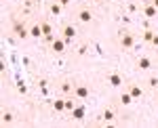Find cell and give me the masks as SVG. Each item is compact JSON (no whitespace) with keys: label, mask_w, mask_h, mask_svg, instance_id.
Returning <instances> with one entry per match:
<instances>
[{"label":"cell","mask_w":158,"mask_h":128,"mask_svg":"<svg viewBox=\"0 0 158 128\" xmlns=\"http://www.w3.org/2000/svg\"><path fill=\"white\" fill-rule=\"evenodd\" d=\"M118 44H120L122 48H133V44H135L133 34H131L129 30H120V32H118Z\"/></svg>","instance_id":"obj_1"},{"label":"cell","mask_w":158,"mask_h":128,"mask_svg":"<svg viewBox=\"0 0 158 128\" xmlns=\"http://www.w3.org/2000/svg\"><path fill=\"white\" fill-rule=\"evenodd\" d=\"M13 32L19 36V38H27V36H30V30H27L19 19H13Z\"/></svg>","instance_id":"obj_2"},{"label":"cell","mask_w":158,"mask_h":128,"mask_svg":"<svg viewBox=\"0 0 158 128\" xmlns=\"http://www.w3.org/2000/svg\"><path fill=\"white\" fill-rule=\"evenodd\" d=\"M65 46H68V42L63 40V36L55 38V40L51 42V50H53V53H57V55H59V53H63V50H65Z\"/></svg>","instance_id":"obj_3"},{"label":"cell","mask_w":158,"mask_h":128,"mask_svg":"<svg viewBox=\"0 0 158 128\" xmlns=\"http://www.w3.org/2000/svg\"><path fill=\"white\" fill-rule=\"evenodd\" d=\"M106 80H108V84H110V86H114V88L122 86V76L118 74V71H110L108 76H106Z\"/></svg>","instance_id":"obj_4"},{"label":"cell","mask_w":158,"mask_h":128,"mask_svg":"<svg viewBox=\"0 0 158 128\" xmlns=\"http://www.w3.org/2000/svg\"><path fill=\"white\" fill-rule=\"evenodd\" d=\"M137 70H141V71L152 70V59L150 57H139L137 59Z\"/></svg>","instance_id":"obj_5"},{"label":"cell","mask_w":158,"mask_h":128,"mask_svg":"<svg viewBox=\"0 0 158 128\" xmlns=\"http://www.w3.org/2000/svg\"><path fill=\"white\" fill-rule=\"evenodd\" d=\"M74 97H78V99H89V94H91V90H89V88H86V86H82V84H80V86H74Z\"/></svg>","instance_id":"obj_6"},{"label":"cell","mask_w":158,"mask_h":128,"mask_svg":"<svg viewBox=\"0 0 158 128\" xmlns=\"http://www.w3.org/2000/svg\"><path fill=\"white\" fill-rule=\"evenodd\" d=\"M74 34H76V30H74L72 25H63V30H61V36H63V40L70 44V40L74 38Z\"/></svg>","instance_id":"obj_7"},{"label":"cell","mask_w":158,"mask_h":128,"mask_svg":"<svg viewBox=\"0 0 158 128\" xmlns=\"http://www.w3.org/2000/svg\"><path fill=\"white\" fill-rule=\"evenodd\" d=\"M143 15H146V17H150V19H154V17L158 15V9L152 4V2H148L146 6H143Z\"/></svg>","instance_id":"obj_8"},{"label":"cell","mask_w":158,"mask_h":128,"mask_svg":"<svg viewBox=\"0 0 158 128\" xmlns=\"http://www.w3.org/2000/svg\"><path fill=\"white\" fill-rule=\"evenodd\" d=\"M78 19L82 21V23H91V19H93V13L82 9V11H78Z\"/></svg>","instance_id":"obj_9"},{"label":"cell","mask_w":158,"mask_h":128,"mask_svg":"<svg viewBox=\"0 0 158 128\" xmlns=\"http://www.w3.org/2000/svg\"><path fill=\"white\" fill-rule=\"evenodd\" d=\"M129 93H131L133 99H139V97L143 94V90H141V86H137V84H129Z\"/></svg>","instance_id":"obj_10"},{"label":"cell","mask_w":158,"mask_h":128,"mask_svg":"<svg viewBox=\"0 0 158 128\" xmlns=\"http://www.w3.org/2000/svg\"><path fill=\"white\" fill-rule=\"evenodd\" d=\"M30 36H32V38H40V36H44V34H42V25L34 23L32 27H30Z\"/></svg>","instance_id":"obj_11"},{"label":"cell","mask_w":158,"mask_h":128,"mask_svg":"<svg viewBox=\"0 0 158 128\" xmlns=\"http://www.w3.org/2000/svg\"><path fill=\"white\" fill-rule=\"evenodd\" d=\"M59 90H61V93H65V94H68V93H74V84H72V82H68V80H63L59 84Z\"/></svg>","instance_id":"obj_12"},{"label":"cell","mask_w":158,"mask_h":128,"mask_svg":"<svg viewBox=\"0 0 158 128\" xmlns=\"http://www.w3.org/2000/svg\"><path fill=\"white\" fill-rule=\"evenodd\" d=\"M53 109H55V111H65V99L53 101Z\"/></svg>","instance_id":"obj_13"},{"label":"cell","mask_w":158,"mask_h":128,"mask_svg":"<svg viewBox=\"0 0 158 128\" xmlns=\"http://www.w3.org/2000/svg\"><path fill=\"white\" fill-rule=\"evenodd\" d=\"M120 103L122 105H131V103H133V97H131V93H129V90L120 94Z\"/></svg>","instance_id":"obj_14"},{"label":"cell","mask_w":158,"mask_h":128,"mask_svg":"<svg viewBox=\"0 0 158 128\" xmlns=\"http://www.w3.org/2000/svg\"><path fill=\"white\" fill-rule=\"evenodd\" d=\"M61 9H63V6H61L59 2H53V4H51V6H49L51 15H59V13H61Z\"/></svg>","instance_id":"obj_15"},{"label":"cell","mask_w":158,"mask_h":128,"mask_svg":"<svg viewBox=\"0 0 158 128\" xmlns=\"http://www.w3.org/2000/svg\"><path fill=\"white\" fill-rule=\"evenodd\" d=\"M72 116L76 118V120H82V116H85V109H82V107H74V109H72Z\"/></svg>","instance_id":"obj_16"},{"label":"cell","mask_w":158,"mask_h":128,"mask_svg":"<svg viewBox=\"0 0 158 128\" xmlns=\"http://www.w3.org/2000/svg\"><path fill=\"white\" fill-rule=\"evenodd\" d=\"M148 86H150V88H156L158 86V76H150V78H148Z\"/></svg>","instance_id":"obj_17"},{"label":"cell","mask_w":158,"mask_h":128,"mask_svg":"<svg viewBox=\"0 0 158 128\" xmlns=\"http://www.w3.org/2000/svg\"><path fill=\"white\" fill-rule=\"evenodd\" d=\"M154 34H156V32H152V30H146V32H143V40H146V42H152Z\"/></svg>","instance_id":"obj_18"},{"label":"cell","mask_w":158,"mask_h":128,"mask_svg":"<svg viewBox=\"0 0 158 128\" xmlns=\"http://www.w3.org/2000/svg\"><path fill=\"white\" fill-rule=\"evenodd\" d=\"M103 120H106V122H112V120H114V111H112V109H106V111H103Z\"/></svg>","instance_id":"obj_19"},{"label":"cell","mask_w":158,"mask_h":128,"mask_svg":"<svg viewBox=\"0 0 158 128\" xmlns=\"http://www.w3.org/2000/svg\"><path fill=\"white\" fill-rule=\"evenodd\" d=\"M2 122H4V124H11V122H13V114L4 111V114H2Z\"/></svg>","instance_id":"obj_20"},{"label":"cell","mask_w":158,"mask_h":128,"mask_svg":"<svg viewBox=\"0 0 158 128\" xmlns=\"http://www.w3.org/2000/svg\"><path fill=\"white\" fill-rule=\"evenodd\" d=\"M74 107H76V105H74L72 99H65V111H72Z\"/></svg>","instance_id":"obj_21"},{"label":"cell","mask_w":158,"mask_h":128,"mask_svg":"<svg viewBox=\"0 0 158 128\" xmlns=\"http://www.w3.org/2000/svg\"><path fill=\"white\" fill-rule=\"evenodd\" d=\"M86 50H89V46H86V44H82V46L78 48V55L82 57V55H86Z\"/></svg>","instance_id":"obj_22"},{"label":"cell","mask_w":158,"mask_h":128,"mask_svg":"<svg viewBox=\"0 0 158 128\" xmlns=\"http://www.w3.org/2000/svg\"><path fill=\"white\" fill-rule=\"evenodd\" d=\"M17 88H19V93H27V86H25V84H23V82H19V86H17Z\"/></svg>","instance_id":"obj_23"},{"label":"cell","mask_w":158,"mask_h":128,"mask_svg":"<svg viewBox=\"0 0 158 128\" xmlns=\"http://www.w3.org/2000/svg\"><path fill=\"white\" fill-rule=\"evenodd\" d=\"M152 44H154V46H158V34H154V38H152Z\"/></svg>","instance_id":"obj_24"},{"label":"cell","mask_w":158,"mask_h":128,"mask_svg":"<svg viewBox=\"0 0 158 128\" xmlns=\"http://www.w3.org/2000/svg\"><path fill=\"white\" fill-rule=\"evenodd\" d=\"M57 2H59L61 6H68V4H70V0H57Z\"/></svg>","instance_id":"obj_25"},{"label":"cell","mask_w":158,"mask_h":128,"mask_svg":"<svg viewBox=\"0 0 158 128\" xmlns=\"http://www.w3.org/2000/svg\"><path fill=\"white\" fill-rule=\"evenodd\" d=\"M150 2H152V4H154V6L158 9V0H150Z\"/></svg>","instance_id":"obj_26"}]
</instances>
